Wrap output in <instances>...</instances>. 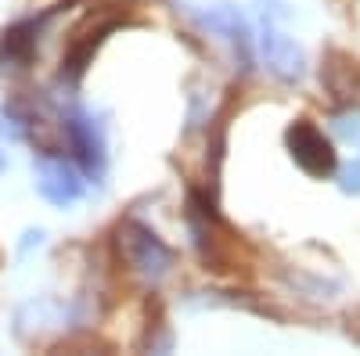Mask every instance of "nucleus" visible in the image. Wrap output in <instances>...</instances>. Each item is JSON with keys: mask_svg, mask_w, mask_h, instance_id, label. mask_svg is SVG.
<instances>
[{"mask_svg": "<svg viewBox=\"0 0 360 356\" xmlns=\"http://www.w3.org/2000/svg\"><path fill=\"white\" fill-rule=\"evenodd\" d=\"M288 144H292V155L295 162L303 166L310 176H328L335 169V152H332V144L324 140V133L310 123H295L288 130Z\"/></svg>", "mask_w": 360, "mask_h": 356, "instance_id": "1", "label": "nucleus"}, {"mask_svg": "<svg viewBox=\"0 0 360 356\" xmlns=\"http://www.w3.org/2000/svg\"><path fill=\"white\" fill-rule=\"evenodd\" d=\"M123 245H127V259L137 274L144 277H162L169 270V249L159 242V237L148 230V227H127V237H123Z\"/></svg>", "mask_w": 360, "mask_h": 356, "instance_id": "2", "label": "nucleus"}, {"mask_svg": "<svg viewBox=\"0 0 360 356\" xmlns=\"http://www.w3.org/2000/svg\"><path fill=\"white\" fill-rule=\"evenodd\" d=\"M37 187L54 205H72L83 195L79 173L69 162H62V159H40L37 162Z\"/></svg>", "mask_w": 360, "mask_h": 356, "instance_id": "3", "label": "nucleus"}, {"mask_svg": "<svg viewBox=\"0 0 360 356\" xmlns=\"http://www.w3.org/2000/svg\"><path fill=\"white\" fill-rule=\"evenodd\" d=\"M259 51H263V62H266V69L274 72L278 79L292 83V79H299V76H303V51H299V47H295L288 37H281L278 29L263 25Z\"/></svg>", "mask_w": 360, "mask_h": 356, "instance_id": "4", "label": "nucleus"}, {"mask_svg": "<svg viewBox=\"0 0 360 356\" xmlns=\"http://www.w3.org/2000/svg\"><path fill=\"white\" fill-rule=\"evenodd\" d=\"M65 133H69V144H72V152L79 155V162L94 173V169H101V162H105V155H101V137H98V130H94V123H90L86 115H69L65 119Z\"/></svg>", "mask_w": 360, "mask_h": 356, "instance_id": "5", "label": "nucleus"}, {"mask_svg": "<svg viewBox=\"0 0 360 356\" xmlns=\"http://www.w3.org/2000/svg\"><path fill=\"white\" fill-rule=\"evenodd\" d=\"M205 25L213 29V33H220L227 44H234V47H249V25H245V18L238 15L234 8H227V4H220V8H213L205 15Z\"/></svg>", "mask_w": 360, "mask_h": 356, "instance_id": "6", "label": "nucleus"}, {"mask_svg": "<svg viewBox=\"0 0 360 356\" xmlns=\"http://www.w3.org/2000/svg\"><path fill=\"white\" fill-rule=\"evenodd\" d=\"M342 187H346V191H360V159H353V162L346 166V173H342Z\"/></svg>", "mask_w": 360, "mask_h": 356, "instance_id": "7", "label": "nucleus"}, {"mask_svg": "<svg viewBox=\"0 0 360 356\" xmlns=\"http://www.w3.org/2000/svg\"><path fill=\"white\" fill-rule=\"evenodd\" d=\"M339 130H342V137H349V140H360V115H356V119H342V123H339Z\"/></svg>", "mask_w": 360, "mask_h": 356, "instance_id": "8", "label": "nucleus"}, {"mask_svg": "<svg viewBox=\"0 0 360 356\" xmlns=\"http://www.w3.org/2000/svg\"><path fill=\"white\" fill-rule=\"evenodd\" d=\"M0 173H4V155H0Z\"/></svg>", "mask_w": 360, "mask_h": 356, "instance_id": "9", "label": "nucleus"}]
</instances>
